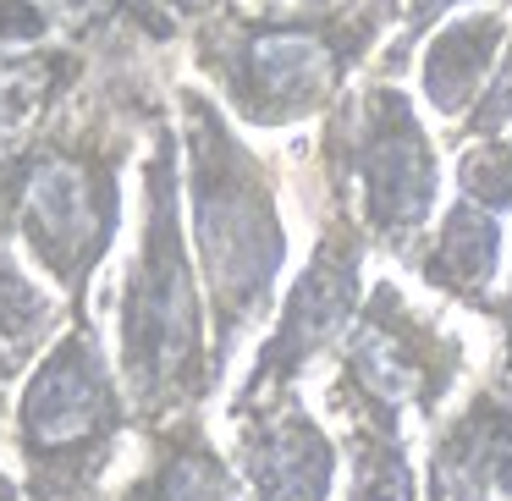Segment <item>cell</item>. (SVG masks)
I'll return each instance as SVG.
<instances>
[{
  "label": "cell",
  "instance_id": "obj_16",
  "mask_svg": "<svg viewBox=\"0 0 512 501\" xmlns=\"http://www.w3.org/2000/svg\"><path fill=\"white\" fill-rule=\"evenodd\" d=\"M512 127V39H507V56H501L490 89L479 94V105L463 116V144L468 138H490V133H507Z\"/></svg>",
  "mask_w": 512,
  "mask_h": 501
},
{
  "label": "cell",
  "instance_id": "obj_19",
  "mask_svg": "<svg viewBox=\"0 0 512 501\" xmlns=\"http://www.w3.org/2000/svg\"><path fill=\"white\" fill-rule=\"evenodd\" d=\"M452 6H463V0H408V39L424 34V28H430L435 17H446Z\"/></svg>",
  "mask_w": 512,
  "mask_h": 501
},
{
  "label": "cell",
  "instance_id": "obj_15",
  "mask_svg": "<svg viewBox=\"0 0 512 501\" xmlns=\"http://www.w3.org/2000/svg\"><path fill=\"white\" fill-rule=\"evenodd\" d=\"M457 199H474L496 215L512 210V127L463 144V155H457Z\"/></svg>",
  "mask_w": 512,
  "mask_h": 501
},
{
  "label": "cell",
  "instance_id": "obj_6",
  "mask_svg": "<svg viewBox=\"0 0 512 501\" xmlns=\"http://www.w3.org/2000/svg\"><path fill=\"white\" fill-rule=\"evenodd\" d=\"M336 380L397 413L435 419L468 369V347L435 314H419L397 281H375L336 347Z\"/></svg>",
  "mask_w": 512,
  "mask_h": 501
},
{
  "label": "cell",
  "instance_id": "obj_13",
  "mask_svg": "<svg viewBox=\"0 0 512 501\" xmlns=\"http://www.w3.org/2000/svg\"><path fill=\"white\" fill-rule=\"evenodd\" d=\"M331 413L342 419V446H347L342 501H419L413 457L408 441H402V413L342 386V380H331Z\"/></svg>",
  "mask_w": 512,
  "mask_h": 501
},
{
  "label": "cell",
  "instance_id": "obj_9",
  "mask_svg": "<svg viewBox=\"0 0 512 501\" xmlns=\"http://www.w3.org/2000/svg\"><path fill=\"white\" fill-rule=\"evenodd\" d=\"M237 430V474L254 501H331L336 485V441L303 408V397L276 391L254 408L232 413Z\"/></svg>",
  "mask_w": 512,
  "mask_h": 501
},
{
  "label": "cell",
  "instance_id": "obj_4",
  "mask_svg": "<svg viewBox=\"0 0 512 501\" xmlns=\"http://www.w3.org/2000/svg\"><path fill=\"white\" fill-rule=\"evenodd\" d=\"M391 6L397 0H375L353 23H259L221 39L215 56L204 50V61L254 127H287L336 100V83L369 50Z\"/></svg>",
  "mask_w": 512,
  "mask_h": 501
},
{
  "label": "cell",
  "instance_id": "obj_17",
  "mask_svg": "<svg viewBox=\"0 0 512 501\" xmlns=\"http://www.w3.org/2000/svg\"><path fill=\"white\" fill-rule=\"evenodd\" d=\"M474 314H485V320L496 325V336H501V358H496V375H490V380H496V386L512 397V287H507V292H496V298H485Z\"/></svg>",
  "mask_w": 512,
  "mask_h": 501
},
{
  "label": "cell",
  "instance_id": "obj_11",
  "mask_svg": "<svg viewBox=\"0 0 512 501\" xmlns=\"http://www.w3.org/2000/svg\"><path fill=\"white\" fill-rule=\"evenodd\" d=\"M512 23L501 6H485V12H463L430 39L419 61V83H424V105L446 122H463L479 105V94L490 89L501 56H507Z\"/></svg>",
  "mask_w": 512,
  "mask_h": 501
},
{
  "label": "cell",
  "instance_id": "obj_18",
  "mask_svg": "<svg viewBox=\"0 0 512 501\" xmlns=\"http://www.w3.org/2000/svg\"><path fill=\"white\" fill-rule=\"evenodd\" d=\"M45 17H61V23H72V28H89V23H100V17H111V12H122V0H34Z\"/></svg>",
  "mask_w": 512,
  "mask_h": 501
},
{
  "label": "cell",
  "instance_id": "obj_7",
  "mask_svg": "<svg viewBox=\"0 0 512 501\" xmlns=\"http://www.w3.org/2000/svg\"><path fill=\"white\" fill-rule=\"evenodd\" d=\"M347 171L358 177L364 232L391 254H408L435 215L441 160L402 89H364L358 111L347 116Z\"/></svg>",
  "mask_w": 512,
  "mask_h": 501
},
{
  "label": "cell",
  "instance_id": "obj_8",
  "mask_svg": "<svg viewBox=\"0 0 512 501\" xmlns=\"http://www.w3.org/2000/svg\"><path fill=\"white\" fill-rule=\"evenodd\" d=\"M358 287H364V237L336 226V232L320 237L314 259L303 265V276L292 281L276 331H270L265 347L254 353V369H248L243 391L232 397L226 413H243V408H254V402L276 397V391H292V380L309 375V364L325 347H342L347 325L364 309Z\"/></svg>",
  "mask_w": 512,
  "mask_h": 501
},
{
  "label": "cell",
  "instance_id": "obj_3",
  "mask_svg": "<svg viewBox=\"0 0 512 501\" xmlns=\"http://www.w3.org/2000/svg\"><path fill=\"white\" fill-rule=\"evenodd\" d=\"M127 391L100 353V331L72 309L61 342L28 369L17 397V457L28 501H105L100 479L127 441Z\"/></svg>",
  "mask_w": 512,
  "mask_h": 501
},
{
  "label": "cell",
  "instance_id": "obj_20",
  "mask_svg": "<svg viewBox=\"0 0 512 501\" xmlns=\"http://www.w3.org/2000/svg\"><path fill=\"white\" fill-rule=\"evenodd\" d=\"M0 501H23V496L12 490V479H0Z\"/></svg>",
  "mask_w": 512,
  "mask_h": 501
},
{
  "label": "cell",
  "instance_id": "obj_10",
  "mask_svg": "<svg viewBox=\"0 0 512 501\" xmlns=\"http://www.w3.org/2000/svg\"><path fill=\"white\" fill-rule=\"evenodd\" d=\"M424 501H512V397L496 380L435 430Z\"/></svg>",
  "mask_w": 512,
  "mask_h": 501
},
{
  "label": "cell",
  "instance_id": "obj_21",
  "mask_svg": "<svg viewBox=\"0 0 512 501\" xmlns=\"http://www.w3.org/2000/svg\"><path fill=\"white\" fill-rule=\"evenodd\" d=\"M177 6H188V0H177Z\"/></svg>",
  "mask_w": 512,
  "mask_h": 501
},
{
  "label": "cell",
  "instance_id": "obj_5",
  "mask_svg": "<svg viewBox=\"0 0 512 501\" xmlns=\"http://www.w3.org/2000/svg\"><path fill=\"white\" fill-rule=\"evenodd\" d=\"M12 221L23 232L28 254L45 265V276L72 298V309H83L89 276L111 248L116 221H122V193H116L111 160L78 144L39 149L23 166Z\"/></svg>",
  "mask_w": 512,
  "mask_h": 501
},
{
  "label": "cell",
  "instance_id": "obj_1",
  "mask_svg": "<svg viewBox=\"0 0 512 501\" xmlns=\"http://www.w3.org/2000/svg\"><path fill=\"white\" fill-rule=\"evenodd\" d=\"M122 391L133 408V430H160L171 419H188L221 386L215 336H204V303L193 287L188 243L177 221V144L171 133L155 138V155L144 166V237L138 259L122 281Z\"/></svg>",
  "mask_w": 512,
  "mask_h": 501
},
{
  "label": "cell",
  "instance_id": "obj_2",
  "mask_svg": "<svg viewBox=\"0 0 512 501\" xmlns=\"http://www.w3.org/2000/svg\"><path fill=\"white\" fill-rule=\"evenodd\" d=\"M188 111V155H193V248L210 287L215 320V364L248 336V325L270 309L276 276L287 265V226H281L270 177L243 144L221 127L204 94H182Z\"/></svg>",
  "mask_w": 512,
  "mask_h": 501
},
{
  "label": "cell",
  "instance_id": "obj_12",
  "mask_svg": "<svg viewBox=\"0 0 512 501\" xmlns=\"http://www.w3.org/2000/svg\"><path fill=\"white\" fill-rule=\"evenodd\" d=\"M144 452V468L105 501H243V485L204 435L199 413L144 430Z\"/></svg>",
  "mask_w": 512,
  "mask_h": 501
},
{
  "label": "cell",
  "instance_id": "obj_14",
  "mask_svg": "<svg viewBox=\"0 0 512 501\" xmlns=\"http://www.w3.org/2000/svg\"><path fill=\"white\" fill-rule=\"evenodd\" d=\"M496 270H501V221L496 210L474 199H457L452 210L441 215L435 237L419 248V276L424 287H435L441 298H457L468 309L490 298L496 287Z\"/></svg>",
  "mask_w": 512,
  "mask_h": 501
}]
</instances>
